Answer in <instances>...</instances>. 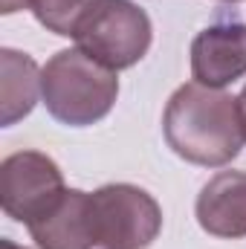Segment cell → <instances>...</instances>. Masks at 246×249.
<instances>
[{"instance_id":"6da1fadb","label":"cell","mask_w":246,"mask_h":249,"mask_svg":"<svg viewBox=\"0 0 246 249\" xmlns=\"http://www.w3.org/2000/svg\"><path fill=\"white\" fill-rule=\"evenodd\" d=\"M168 148L191 165L220 168L232 162L246 142V124L235 96L188 81L174 90L162 113Z\"/></svg>"},{"instance_id":"7a4b0ae2","label":"cell","mask_w":246,"mask_h":249,"mask_svg":"<svg viewBox=\"0 0 246 249\" xmlns=\"http://www.w3.org/2000/svg\"><path fill=\"white\" fill-rule=\"evenodd\" d=\"M119 96L116 70L99 64L78 47L55 53L41 70V99L53 119L70 127L102 122Z\"/></svg>"},{"instance_id":"3957f363","label":"cell","mask_w":246,"mask_h":249,"mask_svg":"<svg viewBox=\"0 0 246 249\" xmlns=\"http://www.w3.org/2000/svg\"><path fill=\"white\" fill-rule=\"evenodd\" d=\"M75 47L110 70H127L145 58L154 41L151 18L133 0H96L78 20Z\"/></svg>"},{"instance_id":"277c9868","label":"cell","mask_w":246,"mask_h":249,"mask_svg":"<svg viewBox=\"0 0 246 249\" xmlns=\"http://www.w3.org/2000/svg\"><path fill=\"white\" fill-rule=\"evenodd\" d=\"M93 217L102 249H148L162 229L159 203L145 188L130 183L96 188Z\"/></svg>"},{"instance_id":"5b68a950","label":"cell","mask_w":246,"mask_h":249,"mask_svg":"<svg viewBox=\"0 0 246 249\" xmlns=\"http://www.w3.org/2000/svg\"><path fill=\"white\" fill-rule=\"evenodd\" d=\"M64 194L67 186L58 162L41 151H18L0 162V206L23 226L47 217Z\"/></svg>"},{"instance_id":"8992f818","label":"cell","mask_w":246,"mask_h":249,"mask_svg":"<svg viewBox=\"0 0 246 249\" xmlns=\"http://www.w3.org/2000/svg\"><path fill=\"white\" fill-rule=\"evenodd\" d=\"M191 75L197 84L223 90L246 75V26L223 20L206 26L191 41Z\"/></svg>"},{"instance_id":"52a82bcc","label":"cell","mask_w":246,"mask_h":249,"mask_svg":"<svg viewBox=\"0 0 246 249\" xmlns=\"http://www.w3.org/2000/svg\"><path fill=\"white\" fill-rule=\"evenodd\" d=\"M26 229L38 249H96L99 235L93 217V194L67 188L55 209Z\"/></svg>"},{"instance_id":"ba28073f","label":"cell","mask_w":246,"mask_h":249,"mask_svg":"<svg viewBox=\"0 0 246 249\" xmlns=\"http://www.w3.org/2000/svg\"><path fill=\"white\" fill-rule=\"evenodd\" d=\"M194 214L211 238H246V171H220L200 188Z\"/></svg>"},{"instance_id":"9c48e42d","label":"cell","mask_w":246,"mask_h":249,"mask_svg":"<svg viewBox=\"0 0 246 249\" xmlns=\"http://www.w3.org/2000/svg\"><path fill=\"white\" fill-rule=\"evenodd\" d=\"M41 99V67L26 53L0 50V122L3 127L29 116Z\"/></svg>"},{"instance_id":"30bf717a","label":"cell","mask_w":246,"mask_h":249,"mask_svg":"<svg viewBox=\"0 0 246 249\" xmlns=\"http://www.w3.org/2000/svg\"><path fill=\"white\" fill-rule=\"evenodd\" d=\"M96 0H0V12L12 15L20 9H29L41 26H47L50 32L72 38L78 20L84 18V12L93 6Z\"/></svg>"},{"instance_id":"8fae6325","label":"cell","mask_w":246,"mask_h":249,"mask_svg":"<svg viewBox=\"0 0 246 249\" xmlns=\"http://www.w3.org/2000/svg\"><path fill=\"white\" fill-rule=\"evenodd\" d=\"M238 105H241V116H244V124H246V87L241 90V96H238Z\"/></svg>"},{"instance_id":"7c38bea8","label":"cell","mask_w":246,"mask_h":249,"mask_svg":"<svg viewBox=\"0 0 246 249\" xmlns=\"http://www.w3.org/2000/svg\"><path fill=\"white\" fill-rule=\"evenodd\" d=\"M0 249H26V247H18V244H12V241L3 238V241H0Z\"/></svg>"},{"instance_id":"4fadbf2b","label":"cell","mask_w":246,"mask_h":249,"mask_svg":"<svg viewBox=\"0 0 246 249\" xmlns=\"http://www.w3.org/2000/svg\"><path fill=\"white\" fill-rule=\"evenodd\" d=\"M220 3H241V0H220Z\"/></svg>"}]
</instances>
